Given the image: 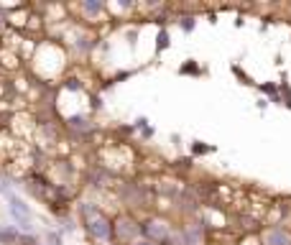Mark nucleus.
<instances>
[{
  "label": "nucleus",
  "instance_id": "8",
  "mask_svg": "<svg viewBox=\"0 0 291 245\" xmlns=\"http://www.w3.org/2000/svg\"><path fill=\"white\" fill-rule=\"evenodd\" d=\"M135 245H151V242H135Z\"/></svg>",
  "mask_w": 291,
  "mask_h": 245
},
{
  "label": "nucleus",
  "instance_id": "3",
  "mask_svg": "<svg viewBox=\"0 0 291 245\" xmlns=\"http://www.w3.org/2000/svg\"><path fill=\"white\" fill-rule=\"evenodd\" d=\"M184 237H187V245H202V230L199 227H189L184 232Z\"/></svg>",
  "mask_w": 291,
  "mask_h": 245
},
{
  "label": "nucleus",
  "instance_id": "2",
  "mask_svg": "<svg viewBox=\"0 0 291 245\" xmlns=\"http://www.w3.org/2000/svg\"><path fill=\"white\" fill-rule=\"evenodd\" d=\"M268 245H291V235L283 230H271L268 232Z\"/></svg>",
  "mask_w": 291,
  "mask_h": 245
},
{
  "label": "nucleus",
  "instance_id": "7",
  "mask_svg": "<svg viewBox=\"0 0 291 245\" xmlns=\"http://www.w3.org/2000/svg\"><path fill=\"white\" fill-rule=\"evenodd\" d=\"M85 11H90V13H97V11H100V6H97V3H85Z\"/></svg>",
  "mask_w": 291,
  "mask_h": 245
},
{
  "label": "nucleus",
  "instance_id": "4",
  "mask_svg": "<svg viewBox=\"0 0 291 245\" xmlns=\"http://www.w3.org/2000/svg\"><path fill=\"white\" fill-rule=\"evenodd\" d=\"M146 232L154 235V237H166V227L161 222H149V225H146Z\"/></svg>",
  "mask_w": 291,
  "mask_h": 245
},
{
  "label": "nucleus",
  "instance_id": "5",
  "mask_svg": "<svg viewBox=\"0 0 291 245\" xmlns=\"http://www.w3.org/2000/svg\"><path fill=\"white\" fill-rule=\"evenodd\" d=\"M21 235H18V230H13V227H3L0 230V242H16Z\"/></svg>",
  "mask_w": 291,
  "mask_h": 245
},
{
  "label": "nucleus",
  "instance_id": "1",
  "mask_svg": "<svg viewBox=\"0 0 291 245\" xmlns=\"http://www.w3.org/2000/svg\"><path fill=\"white\" fill-rule=\"evenodd\" d=\"M82 215L87 217V227H90V232H92L95 237H100V240H107V237H110V225H107V220H105L95 207L85 205V207H82Z\"/></svg>",
  "mask_w": 291,
  "mask_h": 245
},
{
  "label": "nucleus",
  "instance_id": "6",
  "mask_svg": "<svg viewBox=\"0 0 291 245\" xmlns=\"http://www.w3.org/2000/svg\"><path fill=\"white\" fill-rule=\"evenodd\" d=\"M118 235H120V237H130V235H135V227H133V222H128V220L118 222Z\"/></svg>",
  "mask_w": 291,
  "mask_h": 245
}]
</instances>
